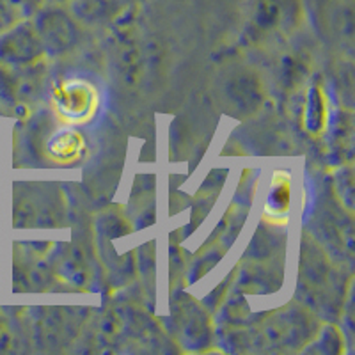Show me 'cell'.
<instances>
[{
	"label": "cell",
	"mask_w": 355,
	"mask_h": 355,
	"mask_svg": "<svg viewBox=\"0 0 355 355\" xmlns=\"http://www.w3.org/2000/svg\"><path fill=\"white\" fill-rule=\"evenodd\" d=\"M98 105H100V94L91 82L69 78L53 87L52 107L55 117L62 125H85L94 117Z\"/></svg>",
	"instance_id": "6da1fadb"
},
{
	"label": "cell",
	"mask_w": 355,
	"mask_h": 355,
	"mask_svg": "<svg viewBox=\"0 0 355 355\" xmlns=\"http://www.w3.org/2000/svg\"><path fill=\"white\" fill-rule=\"evenodd\" d=\"M329 123V98L322 85H313L307 93L302 126L311 137H320Z\"/></svg>",
	"instance_id": "277c9868"
},
{
	"label": "cell",
	"mask_w": 355,
	"mask_h": 355,
	"mask_svg": "<svg viewBox=\"0 0 355 355\" xmlns=\"http://www.w3.org/2000/svg\"><path fill=\"white\" fill-rule=\"evenodd\" d=\"M87 153L85 139L78 130H62L55 133L49 142V157L59 166H71L77 164Z\"/></svg>",
	"instance_id": "7a4b0ae2"
},
{
	"label": "cell",
	"mask_w": 355,
	"mask_h": 355,
	"mask_svg": "<svg viewBox=\"0 0 355 355\" xmlns=\"http://www.w3.org/2000/svg\"><path fill=\"white\" fill-rule=\"evenodd\" d=\"M290 174L284 171H275L272 178V190L268 194L263 218L272 224H286L288 211H290V194H291Z\"/></svg>",
	"instance_id": "3957f363"
}]
</instances>
